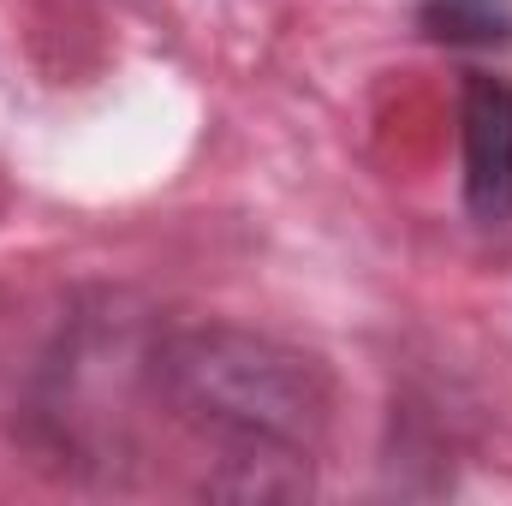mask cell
<instances>
[{"label":"cell","mask_w":512,"mask_h":506,"mask_svg":"<svg viewBox=\"0 0 512 506\" xmlns=\"http://www.w3.org/2000/svg\"><path fill=\"white\" fill-rule=\"evenodd\" d=\"M417 36L453 54H495L512 48V0H417Z\"/></svg>","instance_id":"cell-3"},{"label":"cell","mask_w":512,"mask_h":506,"mask_svg":"<svg viewBox=\"0 0 512 506\" xmlns=\"http://www.w3.org/2000/svg\"><path fill=\"white\" fill-rule=\"evenodd\" d=\"M137 376L203 453V495L292 501L316 489V453L334 429V376L316 352L239 322L161 328Z\"/></svg>","instance_id":"cell-1"},{"label":"cell","mask_w":512,"mask_h":506,"mask_svg":"<svg viewBox=\"0 0 512 506\" xmlns=\"http://www.w3.org/2000/svg\"><path fill=\"white\" fill-rule=\"evenodd\" d=\"M459 161L465 215L477 227L512 221V78L465 72L459 84Z\"/></svg>","instance_id":"cell-2"}]
</instances>
